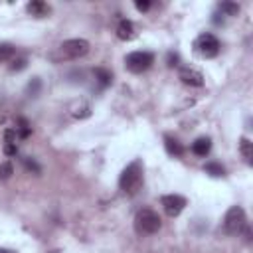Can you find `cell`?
<instances>
[{"label": "cell", "instance_id": "24", "mask_svg": "<svg viewBox=\"0 0 253 253\" xmlns=\"http://www.w3.org/2000/svg\"><path fill=\"white\" fill-rule=\"evenodd\" d=\"M134 6H136V10L146 12V10L150 8V0H136V2H134Z\"/></svg>", "mask_w": 253, "mask_h": 253}, {"label": "cell", "instance_id": "9", "mask_svg": "<svg viewBox=\"0 0 253 253\" xmlns=\"http://www.w3.org/2000/svg\"><path fill=\"white\" fill-rule=\"evenodd\" d=\"M117 38L123 40V42H128L134 38V26L130 20H121L119 26H117Z\"/></svg>", "mask_w": 253, "mask_h": 253}, {"label": "cell", "instance_id": "21", "mask_svg": "<svg viewBox=\"0 0 253 253\" xmlns=\"http://www.w3.org/2000/svg\"><path fill=\"white\" fill-rule=\"evenodd\" d=\"M14 174V166L10 162H2L0 164V180H8Z\"/></svg>", "mask_w": 253, "mask_h": 253}, {"label": "cell", "instance_id": "18", "mask_svg": "<svg viewBox=\"0 0 253 253\" xmlns=\"http://www.w3.org/2000/svg\"><path fill=\"white\" fill-rule=\"evenodd\" d=\"M16 53V47L12 43H0V61H8L12 59Z\"/></svg>", "mask_w": 253, "mask_h": 253}, {"label": "cell", "instance_id": "7", "mask_svg": "<svg viewBox=\"0 0 253 253\" xmlns=\"http://www.w3.org/2000/svg\"><path fill=\"white\" fill-rule=\"evenodd\" d=\"M160 204H162L166 215L176 217V215H180V213L184 211V208H186L188 202H186V198L180 196V194H166V196L160 198Z\"/></svg>", "mask_w": 253, "mask_h": 253}, {"label": "cell", "instance_id": "11", "mask_svg": "<svg viewBox=\"0 0 253 253\" xmlns=\"http://www.w3.org/2000/svg\"><path fill=\"white\" fill-rule=\"evenodd\" d=\"M26 8H28V12H30L32 16H36V18H43V16L49 14V6H47L45 2H42V0H32Z\"/></svg>", "mask_w": 253, "mask_h": 253}, {"label": "cell", "instance_id": "16", "mask_svg": "<svg viewBox=\"0 0 253 253\" xmlns=\"http://www.w3.org/2000/svg\"><path fill=\"white\" fill-rule=\"evenodd\" d=\"M30 132H32V126H30V123H28L26 119H18L16 134H18L20 138H28V136H30Z\"/></svg>", "mask_w": 253, "mask_h": 253}, {"label": "cell", "instance_id": "10", "mask_svg": "<svg viewBox=\"0 0 253 253\" xmlns=\"http://www.w3.org/2000/svg\"><path fill=\"white\" fill-rule=\"evenodd\" d=\"M210 150H211V140L208 136H200V138H196L192 142V152L196 156H208Z\"/></svg>", "mask_w": 253, "mask_h": 253}, {"label": "cell", "instance_id": "13", "mask_svg": "<svg viewBox=\"0 0 253 253\" xmlns=\"http://www.w3.org/2000/svg\"><path fill=\"white\" fill-rule=\"evenodd\" d=\"M239 150H241V154H243V158H245V162L247 164H251L253 162V142L249 140V138H241L239 140Z\"/></svg>", "mask_w": 253, "mask_h": 253}, {"label": "cell", "instance_id": "25", "mask_svg": "<svg viewBox=\"0 0 253 253\" xmlns=\"http://www.w3.org/2000/svg\"><path fill=\"white\" fill-rule=\"evenodd\" d=\"M4 154L6 156H16L18 154V146L16 144H4Z\"/></svg>", "mask_w": 253, "mask_h": 253}, {"label": "cell", "instance_id": "4", "mask_svg": "<svg viewBox=\"0 0 253 253\" xmlns=\"http://www.w3.org/2000/svg\"><path fill=\"white\" fill-rule=\"evenodd\" d=\"M160 225H162L160 215L154 210H150V208H142L134 215V227H136L138 233H144V235L156 233L160 229Z\"/></svg>", "mask_w": 253, "mask_h": 253}, {"label": "cell", "instance_id": "15", "mask_svg": "<svg viewBox=\"0 0 253 253\" xmlns=\"http://www.w3.org/2000/svg\"><path fill=\"white\" fill-rule=\"evenodd\" d=\"M219 10H221V16H237L239 14V4H235V2H221Z\"/></svg>", "mask_w": 253, "mask_h": 253}, {"label": "cell", "instance_id": "2", "mask_svg": "<svg viewBox=\"0 0 253 253\" xmlns=\"http://www.w3.org/2000/svg\"><path fill=\"white\" fill-rule=\"evenodd\" d=\"M89 51V42L83 38H73V40H65L59 43L57 53H51V59L61 61V59H79Z\"/></svg>", "mask_w": 253, "mask_h": 253}, {"label": "cell", "instance_id": "17", "mask_svg": "<svg viewBox=\"0 0 253 253\" xmlns=\"http://www.w3.org/2000/svg\"><path fill=\"white\" fill-rule=\"evenodd\" d=\"M204 170H206L210 176H213V178H219V176L225 174V168H223L221 164H217V162H208Z\"/></svg>", "mask_w": 253, "mask_h": 253}, {"label": "cell", "instance_id": "14", "mask_svg": "<svg viewBox=\"0 0 253 253\" xmlns=\"http://www.w3.org/2000/svg\"><path fill=\"white\" fill-rule=\"evenodd\" d=\"M95 77H97V81L101 83V87H109V85H111V81H113L111 71H109V69H105V67H97V69H95Z\"/></svg>", "mask_w": 253, "mask_h": 253}, {"label": "cell", "instance_id": "26", "mask_svg": "<svg viewBox=\"0 0 253 253\" xmlns=\"http://www.w3.org/2000/svg\"><path fill=\"white\" fill-rule=\"evenodd\" d=\"M178 61H180L178 53H168V67H176V65H178Z\"/></svg>", "mask_w": 253, "mask_h": 253}, {"label": "cell", "instance_id": "19", "mask_svg": "<svg viewBox=\"0 0 253 253\" xmlns=\"http://www.w3.org/2000/svg\"><path fill=\"white\" fill-rule=\"evenodd\" d=\"M40 89H42V81H40V77H34V79L28 83L26 93H28V97H38V95H40Z\"/></svg>", "mask_w": 253, "mask_h": 253}, {"label": "cell", "instance_id": "1", "mask_svg": "<svg viewBox=\"0 0 253 253\" xmlns=\"http://www.w3.org/2000/svg\"><path fill=\"white\" fill-rule=\"evenodd\" d=\"M142 186V164L140 160H132L123 172H121V178H119V188L125 192V194H136Z\"/></svg>", "mask_w": 253, "mask_h": 253}, {"label": "cell", "instance_id": "5", "mask_svg": "<svg viewBox=\"0 0 253 253\" xmlns=\"http://www.w3.org/2000/svg\"><path fill=\"white\" fill-rule=\"evenodd\" d=\"M154 63V55L150 51H130L125 57V67L130 73H142Z\"/></svg>", "mask_w": 253, "mask_h": 253}, {"label": "cell", "instance_id": "12", "mask_svg": "<svg viewBox=\"0 0 253 253\" xmlns=\"http://www.w3.org/2000/svg\"><path fill=\"white\" fill-rule=\"evenodd\" d=\"M164 146H166V152L172 154V156H182L184 154V146L174 136H164Z\"/></svg>", "mask_w": 253, "mask_h": 253}, {"label": "cell", "instance_id": "3", "mask_svg": "<svg viewBox=\"0 0 253 253\" xmlns=\"http://www.w3.org/2000/svg\"><path fill=\"white\" fill-rule=\"evenodd\" d=\"M247 225V217H245V210L241 206H231L225 211V217L221 221V229L225 235H239L243 233Z\"/></svg>", "mask_w": 253, "mask_h": 253}, {"label": "cell", "instance_id": "8", "mask_svg": "<svg viewBox=\"0 0 253 253\" xmlns=\"http://www.w3.org/2000/svg\"><path fill=\"white\" fill-rule=\"evenodd\" d=\"M180 79H182L184 85H190V87H202L204 85V75L198 69H192V67H182L180 69Z\"/></svg>", "mask_w": 253, "mask_h": 253}, {"label": "cell", "instance_id": "22", "mask_svg": "<svg viewBox=\"0 0 253 253\" xmlns=\"http://www.w3.org/2000/svg\"><path fill=\"white\" fill-rule=\"evenodd\" d=\"M26 65H28L26 57H18V59H14V61L10 63V69H12V71H22V69H26Z\"/></svg>", "mask_w": 253, "mask_h": 253}, {"label": "cell", "instance_id": "23", "mask_svg": "<svg viewBox=\"0 0 253 253\" xmlns=\"http://www.w3.org/2000/svg\"><path fill=\"white\" fill-rule=\"evenodd\" d=\"M16 128H6L4 130V142L6 144H16Z\"/></svg>", "mask_w": 253, "mask_h": 253}, {"label": "cell", "instance_id": "27", "mask_svg": "<svg viewBox=\"0 0 253 253\" xmlns=\"http://www.w3.org/2000/svg\"><path fill=\"white\" fill-rule=\"evenodd\" d=\"M0 253H16V251H12V249H6V247H0Z\"/></svg>", "mask_w": 253, "mask_h": 253}, {"label": "cell", "instance_id": "20", "mask_svg": "<svg viewBox=\"0 0 253 253\" xmlns=\"http://www.w3.org/2000/svg\"><path fill=\"white\" fill-rule=\"evenodd\" d=\"M22 164H24L26 170L32 172V174H40V172H42V166H40L34 158H30V156H24V158H22Z\"/></svg>", "mask_w": 253, "mask_h": 253}, {"label": "cell", "instance_id": "6", "mask_svg": "<svg viewBox=\"0 0 253 253\" xmlns=\"http://www.w3.org/2000/svg\"><path fill=\"white\" fill-rule=\"evenodd\" d=\"M219 40L213 36V34H210V32H204L198 40H196V49H198V53L202 55V57H206V59H211V57H215L217 53H219Z\"/></svg>", "mask_w": 253, "mask_h": 253}]
</instances>
